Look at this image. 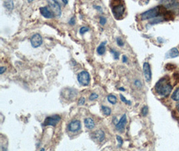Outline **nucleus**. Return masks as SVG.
Returning <instances> with one entry per match:
<instances>
[{
	"mask_svg": "<svg viewBox=\"0 0 179 151\" xmlns=\"http://www.w3.org/2000/svg\"><path fill=\"white\" fill-rule=\"evenodd\" d=\"M40 151H45V149H44V148H42L40 149Z\"/></svg>",
	"mask_w": 179,
	"mask_h": 151,
	"instance_id": "41",
	"label": "nucleus"
},
{
	"mask_svg": "<svg viewBox=\"0 0 179 151\" xmlns=\"http://www.w3.org/2000/svg\"><path fill=\"white\" fill-rule=\"evenodd\" d=\"M40 12L41 15L47 19H50V18H54V14L52 13L51 9H50L49 7L48 6H44V7H41L40 8Z\"/></svg>",
	"mask_w": 179,
	"mask_h": 151,
	"instance_id": "10",
	"label": "nucleus"
},
{
	"mask_svg": "<svg viewBox=\"0 0 179 151\" xmlns=\"http://www.w3.org/2000/svg\"><path fill=\"white\" fill-rule=\"evenodd\" d=\"M110 52H111V54H113V56L115 60H118L119 58H120V52L118 51H117L113 48H111Z\"/></svg>",
	"mask_w": 179,
	"mask_h": 151,
	"instance_id": "21",
	"label": "nucleus"
},
{
	"mask_svg": "<svg viewBox=\"0 0 179 151\" xmlns=\"http://www.w3.org/2000/svg\"><path fill=\"white\" fill-rule=\"evenodd\" d=\"M81 128V123L79 120H74L71 121L68 126V129L70 132H76Z\"/></svg>",
	"mask_w": 179,
	"mask_h": 151,
	"instance_id": "9",
	"label": "nucleus"
},
{
	"mask_svg": "<svg viewBox=\"0 0 179 151\" xmlns=\"http://www.w3.org/2000/svg\"><path fill=\"white\" fill-rule=\"evenodd\" d=\"M141 113H142V115L143 116H147V114H148V106H145L143 107V108H142V110H141Z\"/></svg>",
	"mask_w": 179,
	"mask_h": 151,
	"instance_id": "23",
	"label": "nucleus"
},
{
	"mask_svg": "<svg viewBox=\"0 0 179 151\" xmlns=\"http://www.w3.org/2000/svg\"><path fill=\"white\" fill-rule=\"evenodd\" d=\"M162 21H163V20L162 19V18L158 17V18H155V19L154 20H152V21H151L150 24H157V23H160V22H162Z\"/></svg>",
	"mask_w": 179,
	"mask_h": 151,
	"instance_id": "29",
	"label": "nucleus"
},
{
	"mask_svg": "<svg viewBox=\"0 0 179 151\" xmlns=\"http://www.w3.org/2000/svg\"><path fill=\"white\" fill-rule=\"evenodd\" d=\"M171 98H172V100L176 101V102H179V87L176 88L174 91L172 96H171Z\"/></svg>",
	"mask_w": 179,
	"mask_h": 151,
	"instance_id": "18",
	"label": "nucleus"
},
{
	"mask_svg": "<svg viewBox=\"0 0 179 151\" xmlns=\"http://www.w3.org/2000/svg\"><path fill=\"white\" fill-rule=\"evenodd\" d=\"M62 2H63L64 5H66V4H68V1H67V0H62Z\"/></svg>",
	"mask_w": 179,
	"mask_h": 151,
	"instance_id": "38",
	"label": "nucleus"
},
{
	"mask_svg": "<svg viewBox=\"0 0 179 151\" xmlns=\"http://www.w3.org/2000/svg\"><path fill=\"white\" fill-rule=\"evenodd\" d=\"M116 138H117V140H118V146L121 147L122 146L123 142H124V140H123L122 137H121L120 136H118V135L116 136Z\"/></svg>",
	"mask_w": 179,
	"mask_h": 151,
	"instance_id": "27",
	"label": "nucleus"
},
{
	"mask_svg": "<svg viewBox=\"0 0 179 151\" xmlns=\"http://www.w3.org/2000/svg\"><path fill=\"white\" fill-rule=\"evenodd\" d=\"M6 70V67H5V66H1L0 67V74H2L3 73V72H5Z\"/></svg>",
	"mask_w": 179,
	"mask_h": 151,
	"instance_id": "35",
	"label": "nucleus"
},
{
	"mask_svg": "<svg viewBox=\"0 0 179 151\" xmlns=\"http://www.w3.org/2000/svg\"><path fill=\"white\" fill-rule=\"evenodd\" d=\"M119 90H121V91H125L126 89H125L124 88H123V87H120V88H119Z\"/></svg>",
	"mask_w": 179,
	"mask_h": 151,
	"instance_id": "40",
	"label": "nucleus"
},
{
	"mask_svg": "<svg viewBox=\"0 0 179 151\" xmlns=\"http://www.w3.org/2000/svg\"><path fill=\"white\" fill-rule=\"evenodd\" d=\"M107 100H108V102L110 103V104H116V103H117V98H116V96H115V95H111V94H110V95H109L107 97Z\"/></svg>",
	"mask_w": 179,
	"mask_h": 151,
	"instance_id": "19",
	"label": "nucleus"
},
{
	"mask_svg": "<svg viewBox=\"0 0 179 151\" xmlns=\"http://www.w3.org/2000/svg\"><path fill=\"white\" fill-rule=\"evenodd\" d=\"M30 43L33 48H38L43 43V39L40 34L36 33L30 38Z\"/></svg>",
	"mask_w": 179,
	"mask_h": 151,
	"instance_id": "7",
	"label": "nucleus"
},
{
	"mask_svg": "<svg viewBox=\"0 0 179 151\" xmlns=\"http://www.w3.org/2000/svg\"><path fill=\"white\" fill-rule=\"evenodd\" d=\"M106 43H107L106 41L103 42L100 44V45L98 46L97 48V52L98 54H99V55H103V54H105V52L106 51L105 48Z\"/></svg>",
	"mask_w": 179,
	"mask_h": 151,
	"instance_id": "15",
	"label": "nucleus"
},
{
	"mask_svg": "<svg viewBox=\"0 0 179 151\" xmlns=\"http://www.w3.org/2000/svg\"><path fill=\"white\" fill-rule=\"evenodd\" d=\"M164 16V20L166 21H170V20H173L174 19V14L172 11H167Z\"/></svg>",
	"mask_w": 179,
	"mask_h": 151,
	"instance_id": "17",
	"label": "nucleus"
},
{
	"mask_svg": "<svg viewBox=\"0 0 179 151\" xmlns=\"http://www.w3.org/2000/svg\"><path fill=\"white\" fill-rule=\"evenodd\" d=\"M94 8H95L97 10H98L99 12H103V8L99 5H94Z\"/></svg>",
	"mask_w": 179,
	"mask_h": 151,
	"instance_id": "34",
	"label": "nucleus"
},
{
	"mask_svg": "<svg viewBox=\"0 0 179 151\" xmlns=\"http://www.w3.org/2000/svg\"><path fill=\"white\" fill-rule=\"evenodd\" d=\"M155 90L157 93L164 98H167L170 94L172 90V87L168 76H165L157 81L155 85Z\"/></svg>",
	"mask_w": 179,
	"mask_h": 151,
	"instance_id": "1",
	"label": "nucleus"
},
{
	"mask_svg": "<svg viewBox=\"0 0 179 151\" xmlns=\"http://www.w3.org/2000/svg\"><path fill=\"white\" fill-rule=\"evenodd\" d=\"M85 103V98L84 97H81L78 101V106H82Z\"/></svg>",
	"mask_w": 179,
	"mask_h": 151,
	"instance_id": "31",
	"label": "nucleus"
},
{
	"mask_svg": "<svg viewBox=\"0 0 179 151\" xmlns=\"http://www.w3.org/2000/svg\"><path fill=\"white\" fill-rule=\"evenodd\" d=\"M176 66L175 64H171V63H168L166 64V68L168 70H174V69H176Z\"/></svg>",
	"mask_w": 179,
	"mask_h": 151,
	"instance_id": "22",
	"label": "nucleus"
},
{
	"mask_svg": "<svg viewBox=\"0 0 179 151\" xmlns=\"http://www.w3.org/2000/svg\"><path fill=\"white\" fill-rule=\"evenodd\" d=\"M98 97H99L98 94H97L96 93H92L91 94L90 96H89V100L90 101H94V100H97V99L98 98Z\"/></svg>",
	"mask_w": 179,
	"mask_h": 151,
	"instance_id": "26",
	"label": "nucleus"
},
{
	"mask_svg": "<svg viewBox=\"0 0 179 151\" xmlns=\"http://www.w3.org/2000/svg\"><path fill=\"white\" fill-rule=\"evenodd\" d=\"M176 108H177V110H178V112H179V102L176 104Z\"/></svg>",
	"mask_w": 179,
	"mask_h": 151,
	"instance_id": "39",
	"label": "nucleus"
},
{
	"mask_svg": "<svg viewBox=\"0 0 179 151\" xmlns=\"http://www.w3.org/2000/svg\"><path fill=\"white\" fill-rule=\"evenodd\" d=\"M89 31V28L88 27H86V26H82V27H81L80 28L79 30V32L80 34H84V33H86V32Z\"/></svg>",
	"mask_w": 179,
	"mask_h": 151,
	"instance_id": "24",
	"label": "nucleus"
},
{
	"mask_svg": "<svg viewBox=\"0 0 179 151\" xmlns=\"http://www.w3.org/2000/svg\"><path fill=\"white\" fill-rule=\"evenodd\" d=\"M60 120H61V118H60V116H58V115H53V116L46 118L44 122L42 123V126H55L60 122Z\"/></svg>",
	"mask_w": 179,
	"mask_h": 151,
	"instance_id": "6",
	"label": "nucleus"
},
{
	"mask_svg": "<svg viewBox=\"0 0 179 151\" xmlns=\"http://www.w3.org/2000/svg\"><path fill=\"white\" fill-rule=\"evenodd\" d=\"M127 124V117L126 114H124L122 116V118L116 125V130L119 131L120 132H123L124 131L125 127Z\"/></svg>",
	"mask_w": 179,
	"mask_h": 151,
	"instance_id": "11",
	"label": "nucleus"
},
{
	"mask_svg": "<svg viewBox=\"0 0 179 151\" xmlns=\"http://www.w3.org/2000/svg\"><path fill=\"white\" fill-rule=\"evenodd\" d=\"M112 14L116 19H120L124 15L125 11V6L123 2H118V4H116L112 7Z\"/></svg>",
	"mask_w": 179,
	"mask_h": 151,
	"instance_id": "3",
	"label": "nucleus"
},
{
	"mask_svg": "<svg viewBox=\"0 0 179 151\" xmlns=\"http://www.w3.org/2000/svg\"><path fill=\"white\" fill-rule=\"evenodd\" d=\"M106 22H107V18L105 17H104V16H101V17H100L99 23L101 25L104 26L105 24H106Z\"/></svg>",
	"mask_w": 179,
	"mask_h": 151,
	"instance_id": "30",
	"label": "nucleus"
},
{
	"mask_svg": "<svg viewBox=\"0 0 179 151\" xmlns=\"http://www.w3.org/2000/svg\"><path fill=\"white\" fill-rule=\"evenodd\" d=\"M101 109L103 113L105 116H109V115L111 114V108H109V107L103 106H101Z\"/></svg>",
	"mask_w": 179,
	"mask_h": 151,
	"instance_id": "20",
	"label": "nucleus"
},
{
	"mask_svg": "<svg viewBox=\"0 0 179 151\" xmlns=\"http://www.w3.org/2000/svg\"><path fill=\"white\" fill-rule=\"evenodd\" d=\"M134 84H135V85L137 87H139V88L141 87L142 86V83H141L140 81H139V80H136V81H135Z\"/></svg>",
	"mask_w": 179,
	"mask_h": 151,
	"instance_id": "33",
	"label": "nucleus"
},
{
	"mask_svg": "<svg viewBox=\"0 0 179 151\" xmlns=\"http://www.w3.org/2000/svg\"><path fill=\"white\" fill-rule=\"evenodd\" d=\"M116 42H117V44H118V45L119 46H123L124 45V42L123 41L122 38H121L120 37L116 38Z\"/></svg>",
	"mask_w": 179,
	"mask_h": 151,
	"instance_id": "28",
	"label": "nucleus"
},
{
	"mask_svg": "<svg viewBox=\"0 0 179 151\" xmlns=\"http://www.w3.org/2000/svg\"><path fill=\"white\" fill-rule=\"evenodd\" d=\"M179 55V50L177 48H172L168 50L165 54V57L166 58H176Z\"/></svg>",
	"mask_w": 179,
	"mask_h": 151,
	"instance_id": "13",
	"label": "nucleus"
},
{
	"mask_svg": "<svg viewBox=\"0 0 179 151\" xmlns=\"http://www.w3.org/2000/svg\"><path fill=\"white\" fill-rule=\"evenodd\" d=\"M3 5L8 11L11 12L14 9V3L13 1H5L3 2Z\"/></svg>",
	"mask_w": 179,
	"mask_h": 151,
	"instance_id": "16",
	"label": "nucleus"
},
{
	"mask_svg": "<svg viewBox=\"0 0 179 151\" xmlns=\"http://www.w3.org/2000/svg\"><path fill=\"white\" fill-rule=\"evenodd\" d=\"M93 138L95 140L101 142L105 138V132L102 130H98L93 134Z\"/></svg>",
	"mask_w": 179,
	"mask_h": 151,
	"instance_id": "12",
	"label": "nucleus"
},
{
	"mask_svg": "<svg viewBox=\"0 0 179 151\" xmlns=\"http://www.w3.org/2000/svg\"><path fill=\"white\" fill-rule=\"evenodd\" d=\"M75 23H76L75 17H74V16H72V17L70 19L69 22H68V24H69L70 25H71V26H74V24H75Z\"/></svg>",
	"mask_w": 179,
	"mask_h": 151,
	"instance_id": "32",
	"label": "nucleus"
},
{
	"mask_svg": "<svg viewBox=\"0 0 179 151\" xmlns=\"http://www.w3.org/2000/svg\"><path fill=\"white\" fill-rule=\"evenodd\" d=\"M84 126H86V128H87L88 129H90V130L94 128L95 126V124L94 120L91 118H87L84 119Z\"/></svg>",
	"mask_w": 179,
	"mask_h": 151,
	"instance_id": "14",
	"label": "nucleus"
},
{
	"mask_svg": "<svg viewBox=\"0 0 179 151\" xmlns=\"http://www.w3.org/2000/svg\"><path fill=\"white\" fill-rule=\"evenodd\" d=\"M48 3L50 9H51L54 16H56V17H60L62 14V10L60 3L57 1H53V0L48 1Z\"/></svg>",
	"mask_w": 179,
	"mask_h": 151,
	"instance_id": "5",
	"label": "nucleus"
},
{
	"mask_svg": "<svg viewBox=\"0 0 179 151\" xmlns=\"http://www.w3.org/2000/svg\"><path fill=\"white\" fill-rule=\"evenodd\" d=\"M173 77H174V78L176 80L179 79V74L178 73H174V74H173Z\"/></svg>",
	"mask_w": 179,
	"mask_h": 151,
	"instance_id": "37",
	"label": "nucleus"
},
{
	"mask_svg": "<svg viewBox=\"0 0 179 151\" xmlns=\"http://www.w3.org/2000/svg\"><path fill=\"white\" fill-rule=\"evenodd\" d=\"M128 57L126 55H124L122 57V61L124 62H128Z\"/></svg>",
	"mask_w": 179,
	"mask_h": 151,
	"instance_id": "36",
	"label": "nucleus"
},
{
	"mask_svg": "<svg viewBox=\"0 0 179 151\" xmlns=\"http://www.w3.org/2000/svg\"><path fill=\"white\" fill-rule=\"evenodd\" d=\"M160 14V9H159V5L156 7H152L151 9L147 10V11L143 12L140 15L141 19L142 20H147L152 19V18H157V16Z\"/></svg>",
	"mask_w": 179,
	"mask_h": 151,
	"instance_id": "2",
	"label": "nucleus"
},
{
	"mask_svg": "<svg viewBox=\"0 0 179 151\" xmlns=\"http://www.w3.org/2000/svg\"><path fill=\"white\" fill-rule=\"evenodd\" d=\"M143 72H144V75L145 79L147 82H150L152 79V70L150 64L148 62H144L143 64Z\"/></svg>",
	"mask_w": 179,
	"mask_h": 151,
	"instance_id": "8",
	"label": "nucleus"
},
{
	"mask_svg": "<svg viewBox=\"0 0 179 151\" xmlns=\"http://www.w3.org/2000/svg\"><path fill=\"white\" fill-rule=\"evenodd\" d=\"M77 79L80 85L83 86H87L90 83V74L86 70H82L78 73Z\"/></svg>",
	"mask_w": 179,
	"mask_h": 151,
	"instance_id": "4",
	"label": "nucleus"
},
{
	"mask_svg": "<svg viewBox=\"0 0 179 151\" xmlns=\"http://www.w3.org/2000/svg\"><path fill=\"white\" fill-rule=\"evenodd\" d=\"M120 99H121V100H122V102H124V103H125V104H126L128 105H131V104H132V103H131V101L127 100L126 98H125V97L122 94H120Z\"/></svg>",
	"mask_w": 179,
	"mask_h": 151,
	"instance_id": "25",
	"label": "nucleus"
}]
</instances>
